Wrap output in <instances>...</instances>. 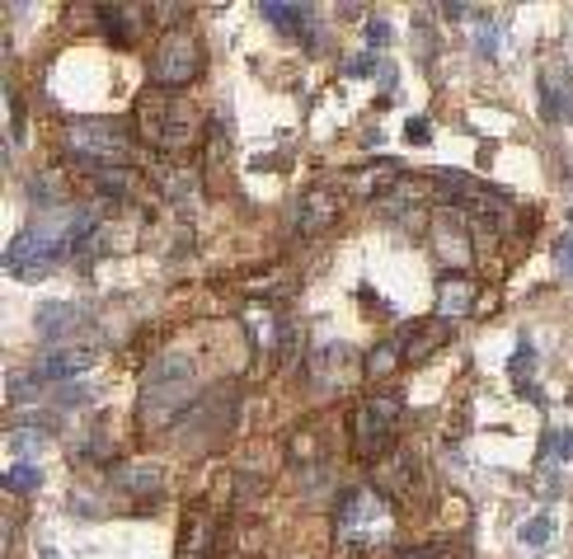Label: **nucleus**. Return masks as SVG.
I'll return each instance as SVG.
<instances>
[{
	"mask_svg": "<svg viewBox=\"0 0 573 559\" xmlns=\"http://www.w3.org/2000/svg\"><path fill=\"white\" fill-rule=\"evenodd\" d=\"M532 367H536V353H532V343H518V353H512V377L522 381V391L536 399V381H532Z\"/></svg>",
	"mask_w": 573,
	"mask_h": 559,
	"instance_id": "5701e85b",
	"label": "nucleus"
},
{
	"mask_svg": "<svg viewBox=\"0 0 573 559\" xmlns=\"http://www.w3.org/2000/svg\"><path fill=\"white\" fill-rule=\"evenodd\" d=\"M399 419H405V399L399 395H371L353 419V452L362 461H377V456L391 452V442L399 433Z\"/></svg>",
	"mask_w": 573,
	"mask_h": 559,
	"instance_id": "423d86ee",
	"label": "nucleus"
},
{
	"mask_svg": "<svg viewBox=\"0 0 573 559\" xmlns=\"http://www.w3.org/2000/svg\"><path fill=\"white\" fill-rule=\"evenodd\" d=\"M343 183H348V193H357V198H391L405 179H399V165L395 161H371L362 169H353Z\"/></svg>",
	"mask_w": 573,
	"mask_h": 559,
	"instance_id": "9d476101",
	"label": "nucleus"
},
{
	"mask_svg": "<svg viewBox=\"0 0 573 559\" xmlns=\"http://www.w3.org/2000/svg\"><path fill=\"white\" fill-rule=\"evenodd\" d=\"M367 42H371V48H385V42H391V24H385V20H371V24H367Z\"/></svg>",
	"mask_w": 573,
	"mask_h": 559,
	"instance_id": "c85d7f7f",
	"label": "nucleus"
},
{
	"mask_svg": "<svg viewBox=\"0 0 573 559\" xmlns=\"http://www.w3.org/2000/svg\"><path fill=\"white\" fill-rule=\"evenodd\" d=\"M540 113L550 123L573 118V71H540Z\"/></svg>",
	"mask_w": 573,
	"mask_h": 559,
	"instance_id": "9b49d317",
	"label": "nucleus"
},
{
	"mask_svg": "<svg viewBox=\"0 0 573 559\" xmlns=\"http://www.w3.org/2000/svg\"><path fill=\"white\" fill-rule=\"evenodd\" d=\"M212 541H217V522H212V512H193V518L183 522L179 559H212Z\"/></svg>",
	"mask_w": 573,
	"mask_h": 559,
	"instance_id": "a211bd4d",
	"label": "nucleus"
},
{
	"mask_svg": "<svg viewBox=\"0 0 573 559\" xmlns=\"http://www.w3.org/2000/svg\"><path fill=\"white\" fill-rule=\"evenodd\" d=\"M470 306H475V287H470L466 278H447L437 292V320H461V315H470Z\"/></svg>",
	"mask_w": 573,
	"mask_h": 559,
	"instance_id": "6ab92c4d",
	"label": "nucleus"
},
{
	"mask_svg": "<svg viewBox=\"0 0 573 559\" xmlns=\"http://www.w3.org/2000/svg\"><path fill=\"white\" fill-rule=\"evenodd\" d=\"M399 559H447V546H409L399 550Z\"/></svg>",
	"mask_w": 573,
	"mask_h": 559,
	"instance_id": "cd10ccee",
	"label": "nucleus"
},
{
	"mask_svg": "<svg viewBox=\"0 0 573 559\" xmlns=\"http://www.w3.org/2000/svg\"><path fill=\"white\" fill-rule=\"evenodd\" d=\"M34 329H38L42 343H62L80 329V310L71 306V301H48V306L34 315Z\"/></svg>",
	"mask_w": 573,
	"mask_h": 559,
	"instance_id": "f8f14e48",
	"label": "nucleus"
},
{
	"mask_svg": "<svg viewBox=\"0 0 573 559\" xmlns=\"http://www.w3.org/2000/svg\"><path fill=\"white\" fill-rule=\"evenodd\" d=\"M259 14L273 28H282L286 38H296L301 48H320V20H315V5H286V0H264Z\"/></svg>",
	"mask_w": 573,
	"mask_h": 559,
	"instance_id": "1a4fd4ad",
	"label": "nucleus"
},
{
	"mask_svg": "<svg viewBox=\"0 0 573 559\" xmlns=\"http://www.w3.org/2000/svg\"><path fill=\"white\" fill-rule=\"evenodd\" d=\"M137 123H141V137H147L155 151H189L193 141H198L193 109L183 104L179 94H165V90H147V94H141Z\"/></svg>",
	"mask_w": 573,
	"mask_h": 559,
	"instance_id": "39448f33",
	"label": "nucleus"
},
{
	"mask_svg": "<svg viewBox=\"0 0 573 559\" xmlns=\"http://www.w3.org/2000/svg\"><path fill=\"white\" fill-rule=\"evenodd\" d=\"M147 10H132V5H104L99 10V20H104V28H109V38L113 42H132V24L141 20Z\"/></svg>",
	"mask_w": 573,
	"mask_h": 559,
	"instance_id": "412c9836",
	"label": "nucleus"
},
{
	"mask_svg": "<svg viewBox=\"0 0 573 559\" xmlns=\"http://www.w3.org/2000/svg\"><path fill=\"white\" fill-rule=\"evenodd\" d=\"M94 363V353L90 348H56V353H48L42 363L34 367V377L48 385V381H71V377H80L85 367Z\"/></svg>",
	"mask_w": 573,
	"mask_h": 559,
	"instance_id": "2eb2a0df",
	"label": "nucleus"
},
{
	"mask_svg": "<svg viewBox=\"0 0 573 559\" xmlns=\"http://www.w3.org/2000/svg\"><path fill=\"white\" fill-rule=\"evenodd\" d=\"M334 532L348 546H385L395 532V512L385 504L381 490L371 484H357V490H343L334 504Z\"/></svg>",
	"mask_w": 573,
	"mask_h": 559,
	"instance_id": "7ed1b4c3",
	"label": "nucleus"
},
{
	"mask_svg": "<svg viewBox=\"0 0 573 559\" xmlns=\"http://www.w3.org/2000/svg\"><path fill=\"white\" fill-rule=\"evenodd\" d=\"M399 363H405V339L391 334V339H381L377 348L367 353V377H371V381H385Z\"/></svg>",
	"mask_w": 573,
	"mask_h": 559,
	"instance_id": "aec40b11",
	"label": "nucleus"
},
{
	"mask_svg": "<svg viewBox=\"0 0 573 559\" xmlns=\"http://www.w3.org/2000/svg\"><path fill=\"white\" fill-rule=\"evenodd\" d=\"M203 71V42H198L189 28H169L161 38V48L151 52V80L161 90H189Z\"/></svg>",
	"mask_w": 573,
	"mask_h": 559,
	"instance_id": "0eeeda50",
	"label": "nucleus"
},
{
	"mask_svg": "<svg viewBox=\"0 0 573 559\" xmlns=\"http://www.w3.org/2000/svg\"><path fill=\"white\" fill-rule=\"evenodd\" d=\"M550 532H555L550 512H540V518H532V522L522 526V546H532V550H546V546H550Z\"/></svg>",
	"mask_w": 573,
	"mask_h": 559,
	"instance_id": "b1692460",
	"label": "nucleus"
},
{
	"mask_svg": "<svg viewBox=\"0 0 573 559\" xmlns=\"http://www.w3.org/2000/svg\"><path fill=\"white\" fill-rule=\"evenodd\" d=\"M5 490H10V494H38V490H42V470H38L34 461L10 466V470H5Z\"/></svg>",
	"mask_w": 573,
	"mask_h": 559,
	"instance_id": "4be33fe9",
	"label": "nucleus"
},
{
	"mask_svg": "<svg viewBox=\"0 0 573 559\" xmlns=\"http://www.w3.org/2000/svg\"><path fill=\"white\" fill-rule=\"evenodd\" d=\"M245 325H250V339L259 343V353H273L278 343L292 339V329L282 325V315L273 306H250L245 310Z\"/></svg>",
	"mask_w": 573,
	"mask_h": 559,
	"instance_id": "dca6fc26",
	"label": "nucleus"
},
{
	"mask_svg": "<svg viewBox=\"0 0 573 559\" xmlns=\"http://www.w3.org/2000/svg\"><path fill=\"white\" fill-rule=\"evenodd\" d=\"M339 207H343V198H339L334 183H315V189H306L296 203V236H306V240L324 236L329 226L339 221Z\"/></svg>",
	"mask_w": 573,
	"mask_h": 559,
	"instance_id": "6e6552de",
	"label": "nucleus"
},
{
	"mask_svg": "<svg viewBox=\"0 0 573 559\" xmlns=\"http://www.w3.org/2000/svg\"><path fill=\"white\" fill-rule=\"evenodd\" d=\"M405 137L413 141V147H428V141H433V132H428V118H409V127H405Z\"/></svg>",
	"mask_w": 573,
	"mask_h": 559,
	"instance_id": "a878e982",
	"label": "nucleus"
},
{
	"mask_svg": "<svg viewBox=\"0 0 573 559\" xmlns=\"http://www.w3.org/2000/svg\"><path fill=\"white\" fill-rule=\"evenodd\" d=\"M189 385H193V363L183 353H161L141 377V399H137V419L141 428H165L189 409Z\"/></svg>",
	"mask_w": 573,
	"mask_h": 559,
	"instance_id": "f03ea898",
	"label": "nucleus"
},
{
	"mask_svg": "<svg viewBox=\"0 0 573 559\" xmlns=\"http://www.w3.org/2000/svg\"><path fill=\"white\" fill-rule=\"evenodd\" d=\"M550 452L560 456V461H569V452H573V428H560V433L550 437Z\"/></svg>",
	"mask_w": 573,
	"mask_h": 559,
	"instance_id": "bb28decb",
	"label": "nucleus"
},
{
	"mask_svg": "<svg viewBox=\"0 0 573 559\" xmlns=\"http://www.w3.org/2000/svg\"><path fill=\"white\" fill-rule=\"evenodd\" d=\"M433 250H437V259L447 264V268H461L470 264V245H466V226H461V217H447V221H437L433 226Z\"/></svg>",
	"mask_w": 573,
	"mask_h": 559,
	"instance_id": "ddd939ff",
	"label": "nucleus"
},
{
	"mask_svg": "<svg viewBox=\"0 0 573 559\" xmlns=\"http://www.w3.org/2000/svg\"><path fill=\"white\" fill-rule=\"evenodd\" d=\"M66 151L76 165L104 175V169H123L132 161V137L118 118H76L66 123Z\"/></svg>",
	"mask_w": 573,
	"mask_h": 559,
	"instance_id": "20e7f679",
	"label": "nucleus"
},
{
	"mask_svg": "<svg viewBox=\"0 0 573 559\" xmlns=\"http://www.w3.org/2000/svg\"><path fill=\"white\" fill-rule=\"evenodd\" d=\"M555 268H560L564 278H573V231H564L555 240Z\"/></svg>",
	"mask_w": 573,
	"mask_h": 559,
	"instance_id": "393cba45",
	"label": "nucleus"
},
{
	"mask_svg": "<svg viewBox=\"0 0 573 559\" xmlns=\"http://www.w3.org/2000/svg\"><path fill=\"white\" fill-rule=\"evenodd\" d=\"M494 48H498V34H494V24L484 20V24H480V52H484V56H494Z\"/></svg>",
	"mask_w": 573,
	"mask_h": 559,
	"instance_id": "c756f323",
	"label": "nucleus"
},
{
	"mask_svg": "<svg viewBox=\"0 0 573 559\" xmlns=\"http://www.w3.org/2000/svg\"><path fill=\"white\" fill-rule=\"evenodd\" d=\"M113 484L127 494H137V498H147V494H161L165 470L155 461H123V466H113Z\"/></svg>",
	"mask_w": 573,
	"mask_h": 559,
	"instance_id": "4468645a",
	"label": "nucleus"
},
{
	"mask_svg": "<svg viewBox=\"0 0 573 559\" xmlns=\"http://www.w3.org/2000/svg\"><path fill=\"white\" fill-rule=\"evenodd\" d=\"M399 339H405V357H428L451 339V325L447 320H423V325L399 329Z\"/></svg>",
	"mask_w": 573,
	"mask_h": 559,
	"instance_id": "f3484780",
	"label": "nucleus"
},
{
	"mask_svg": "<svg viewBox=\"0 0 573 559\" xmlns=\"http://www.w3.org/2000/svg\"><path fill=\"white\" fill-rule=\"evenodd\" d=\"M76 217H80V207H71V203L48 207L34 226H24V231L10 240L5 268H10L14 278L34 282V278L48 274V268L71 259V231H76Z\"/></svg>",
	"mask_w": 573,
	"mask_h": 559,
	"instance_id": "f257e3e1",
	"label": "nucleus"
}]
</instances>
